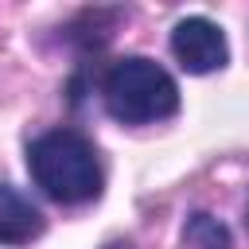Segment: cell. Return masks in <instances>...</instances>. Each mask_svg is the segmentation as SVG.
<instances>
[{"mask_svg": "<svg viewBox=\"0 0 249 249\" xmlns=\"http://www.w3.org/2000/svg\"><path fill=\"white\" fill-rule=\"evenodd\" d=\"M27 171L35 179V187L62 206H78V202H89L101 195L97 152L74 128H51V132L35 136L27 144Z\"/></svg>", "mask_w": 249, "mask_h": 249, "instance_id": "6da1fadb", "label": "cell"}, {"mask_svg": "<svg viewBox=\"0 0 249 249\" xmlns=\"http://www.w3.org/2000/svg\"><path fill=\"white\" fill-rule=\"evenodd\" d=\"M101 101L109 117L121 124H152V121H167L179 109V86L160 62L144 54H128L105 70Z\"/></svg>", "mask_w": 249, "mask_h": 249, "instance_id": "7a4b0ae2", "label": "cell"}, {"mask_svg": "<svg viewBox=\"0 0 249 249\" xmlns=\"http://www.w3.org/2000/svg\"><path fill=\"white\" fill-rule=\"evenodd\" d=\"M171 54L187 74H214V70L226 66L230 47H226V35H222V27L214 19L187 16L171 31Z\"/></svg>", "mask_w": 249, "mask_h": 249, "instance_id": "3957f363", "label": "cell"}, {"mask_svg": "<svg viewBox=\"0 0 249 249\" xmlns=\"http://www.w3.org/2000/svg\"><path fill=\"white\" fill-rule=\"evenodd\" d=\"M245 222H249V214H245Z\"/></svg>", "mask_w": 249, "mask_h": 249, "instance_id": "8992f818", "label": "cell"}, {"mask_svg": "<svg viewBox=\"0 0 249 249\" xmlns=\"http://www.w3.org/2000/svg\"><path fill=\"white\" fill-rule=\"evenodd\" d=\"M43 210L12 183H0V245H27L43 233Z\"/></svg>", "mask_w": 249, "mask_h": 249, "instance_id": "277c9868", "label": "cell"}, {"mask_svg": "<svg viewBox=\"0 0 249 249\" xmlns=\"http://www.w3.org/2000/svg\"><path fill=\"white\" fill-rule=\"evenodd\" d=\"M230 245H233V237H230L226 222H218L214 214L198 210V214L187 218V226H183V249H230Z\"/></svg>", "mask_w": 249, "mask_h": 249, "instance_id": "5b68a950", "label": "cell"}]
</instances>
